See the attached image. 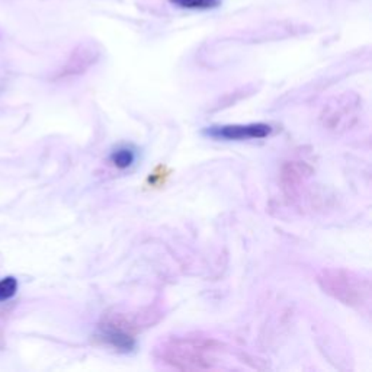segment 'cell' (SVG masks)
<instances>
[{"instance_id": "cell-1", "label": "cell", "mask_w": 372, "mask_h": 372, "mask_svg": "<svg viewBox=\"0 0 372 372\" xmlns=\"http://www.w3.org/2000/svg\"><path fill=\"white\" fill-rule=\"evenodd\" d=\"M219 348L218 342L204 337H175L162 345L159 355L166 365L176 369H210L215 364L214 353Z\"/></svg>"}, {"instance_id": "cell-2", "label": "cell", "mask_w": 372, "mask_h": 372, "mask_svg": "<svg viewBox=\"0 0 372 372\" xmlns=\"http://www.w3.org/2000/svg\"><path fill=\"white\" fill-rule=\"evenodd\" d=\"M317 281L326 294L357 310H369L371 282L348 269H325Z\"/></svg>"}, {"instance_id": "cell-3", "label": "cell", "mask_w": 372, "mask_h": 372, "mask_svg": "<svg viewBox=\"0 0 372 372\" xmlns=\"http://www.w3.org/2000/svg\"><path fill=\"white\" fill-rule=\"evenodd\" d=\"M137 332V323L121 314L109 316L100 326V336L111 346L128 352L134 348V334Z\"/></svg>"}, {"instance_id": "cell-4", "label": "cell", "mask_w": 372, "mask_h": 372, "mask_svg": "<svg viewBox=\"0 0 372 372\" xmlns=\"http://www.w3.org/2000/svg\"><path fill=\"white\" fill-rule=\"evenodd\" d=\"M272 132V127L268 124H246V125H218L210 127L204 131L206 135L215 140L224 141H242V140H259L265 139Z\"/></svg>"}, {"instance_id": "cell-5", "label": "cell", "mask_w": 372, "mask_h": 372, "mask_svg": "<svg viewBox=\"0 0 372 372\" xmlns=\"http://www.w3.org/2000/svg\"><path fill=\"white\" fill-rule=\"evenodd\" d=\"M350 100L348 102V99H337L336 104H330L327 109H325V125L330 127L332 130H336V127L346 125L349 118L353 116L355 108L349 107Z\"/></svg>"}, {"instance_id": "cell-6", "label": "cell", "mask_w": 372, "mask_h": 372, "mask_svg": "<svg viewBox=\"0 0 372 372\" xmlns=\"http://www.w3.org/2000/svg\"><path fill=\"white\" fill-rule=\"evenodd\" d=\"M172 5L189 10H212L222 6L223 0H169Z\"/></svg>"}, {"instance_id": "cell-7", "label": "cell", "mask_w": 372, "mask_h": 372, "mask_svg": "<svg viewBox=\"0 0 372 372\" xmlns=\"http://www.w3.org/2000/svg\"><path fill=\"white\" fill-rule=\"evenodd\" d=\"M111 162L120 169H127L135 162V151L130 147L116 148L111 155Z\"/></svg>"}, {"instance_id": "cell-8", "label": "cell", "mask_w": 372, "mask_h": 372, "mask_svg": "<svg viewBox=\"0 0 372 372\" xmlns=\"http://www.w3.org/2000/svg\"><path fill=\"white\" fill-rule=\"evenodd\" d=\"M18 291V281L13 277H8L0 281V301L10 300Z\"/></svg>"}]
</instances>
